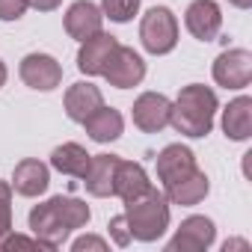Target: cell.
Instances as JSON below:
<instances>
[{"instance_id": "cell-1", "label": "cell", "mask_w": 252, "mask_h": 252, "mask_svg": "<svg viewBox=\"0 0 252 252\" xmlns=\"http://www.w3.org/2000/svg\"><path fill=\"white\" fill-rule=\"evenodd\" d=\"M89 205L71 196H54L42 205H36L27 217L30 231L48 246V249H60L65 243V237L74 228H83L89 222Z\"/></svg>"}, {"instance_id": "cell-2", "label": "cell", "mask_w": 252, "mask_h": 252, "mask_svg": "<svg viewBox=\"0 0 252 252\" xmlns=\"http://www.w3.org/2000/svg\"><path fill=\"white\" fill-rule=\"evenodd\" d=\"M217 92L211 86H202V83H190L178 92L175 104H172V113H169V125L190 137V140H202L211 134L214 128V116H217Z\"/></svg>"}, {"instance_id": "cell-3", "label": "cell", "mask_w": 252, "mask_h": 252, "mask_svg": "<svg viewBox=\"0 0 252 252\" xmlns=\"http://www.w3.org/2000/svg\"><path fill=\"white\" fill-rule=\"evenodd\" d=\"M125 222H128L131 240L155 243L158 237H163V231L169 228V202L163 190L152 184L143 196L125 202Z\"/></svg>"}, {"instance_id": "cell-4", "label": "cell", "mask_w": 252, "mask_h": 252, "mask_svg": "<svg viewBox=\"0 0 252 252\" xmlns=\"http://www.w3.org/2000/svg\"><path fill=\"white\" fill-rule=\"evenodd\" d=\"M140 42L155 57H163V54L175 51V45H178V18L172 15L169 6H155L143 15Z\"/></svg>"}, {"instance_id": "cell-5", "label": "cell", "mask_w": 252, "mask_h": 252, "mask_svg": "<svg viewBox=\"0 0 252 252\" xmlns=\"http://www.w3.org/2000/svg\"><path fill=\"white\" fill-rule=\"evenodd\" d=\"M104 77H107V83H110V86H116V89H131V86H140V83H143V77H146V63H143V57H140L134 48L119 45V48L113 51V57H110L107 68H104Z\"/></svg>"}, {"instance_id": "cell-6", "label": "cell", "mask_w": 252, "mask_h": 252, "mask_svg": "<svg viewBox=\"0 0 252 252\" xmlns=\"http://www.w3.org/2000/svg\"><path fill=\"white\" fill-rule=\"evenodd\" d=\"M214 80L225 89H246L252 80V54L246 48L222 51L214 60Z\"/></svg>"}, {"instance_id": "cell-7", "label": "cell", "mask_w": 252, "mask_h": 252, "mask_svg": "<svg viewBox=\"0 0 252 252\" xmlns=\"http://www.w3.org/2000/svg\"><path fill=\"white\" fill-rule=\"evenodd\" d=\"M169 113H172V101L160 92H143L131 107L134 125L143 134H160L169 125Z\"/></svg>"}, {"instance_id": "cell-8", "label": "cell", "mask_w": 252, "mask_h": 252, "mask_svg": "<svg viewBox=\"0 0 252 252\" xmlns=\"http://www.w3.org/2000/svg\"><path fill=\"white\" fill-rule=\"evenodd\" d=\"M21 80L36 92H51L63 83V65L51 54H27L18 68Z\"/></svg>"}, {"instance_id": "cell-9", "label": "cell", "mask_w": 252, "mask_h": 252, "mask_svg": "<svg viewBox=\"0 0 252 252\" xmlns=\"http://www.w3.org/2000/svg\"><path fill=\"white\" fill-rule=\"evenodd\" d=\"M214 237H217L214 220H208V217H187L178 225L175 237L166 243V249L169 252H205L214 243Z\"/></svg>"}, {"instance_id": "cell-10", "label": "cell", "mask_w": 252, "mask_h": 252, "mask_svg": "<svg viewBox=\"0 0 252 252\" xmlns=\"http://www.w3.org/2000/svg\"><path fill=\"white\" fill-rule=\"evenodd\" d=\"M116 48H119V39L110 36V33H104V30L95 33V36H89V39H83L80 51H77V68L83 74H89V77L104 74V68H107V63H110V57H113Z\"/></svg>"}, {"instance_id": "cell-11", "label": "cell", "mask_w": 252, "mask_h": 252, "mask_svg": "<svg viewBox=\"0 0 252 252\" xmlns=\"http://www.w3.org/2000/svg\"><path fill=\"white\" fill-rule=\"evenodd\" d=\"M184 24L193 39L199 42H214L220 27H222V12L214 0H193L184 12Z\"/></svg>"}, {"instance_id": "cell-12", "label": "cell", "mask_w": 252, "mask_h": 252, "mask_svg": "<svg viewBox=\"0 0 252 252\" xmlns=\"http://www.w3.org/2000/svg\"><path fill=\"white\" fill-rule=\"evenodd\" d=\"M193 169H199L196 166V155L187 146H181V143H172V146H166L158 155V178H160L163 187L172 184V181H181Z\"/></svg>"}, {"instance_id": "cell-13", "label": "cell", "mask_w": 252, "mask_h": 252, "mask_svg": "<svg viewBox=\"0 0 252 252\" xmlns=\"http://www.w3.org/2000/svg\"><path fill=\"white\" fill-rule=\"evenodd\" d=\"M48 184H51V169H48V163H42L36 158L21 160L12 172V190L18 196H27V199L42 196L48 190Z\"/></svg>"}, {"instance_id": "cell-14", "label": "cell", "mask_w": 252, "mask_h": 252, "mask_svg": "<svg viewBox=\"0 0 252 252\" xmlns=\"http://www.w3.org/2000/svg\"><path fill=\"white\" fill-rule=\"evenodd\" d=\"M101 24H104V15H101V6L89 3V0H77V3L68 6L65 12V33L77 42L101 33Z\"/></svg>"}, {"instance_id": "cell-15", "label": "cell", "mask_w": 252, "mask_h": 252, "mask_svg": "<svg viewBox=\"0 0 252 252\" xmlns=\"http://www.w3.org/2000/svg\"><path fill=\"white\" fill-rule=\"evenodd\" d=\"M101 104H104V95H101V89H98L95 83H89V80L71 83V86L65 89V113H68L71 122H80V125H83Z\"/></svg>"}, {"instance_id": "cell-16", "label": "cell", "mask_w": 252, "mask_h": 252, "mask_svg": "<svg viewBox=\"0 0 252 252\" xmlns=\"http://www.w3.org/2000/svg\"><path fill=\"white\" fill-rule=\"evenodd\" d=\"M208 190H211L208 175H205L202 169H193V172H190V175H184L181 181L166 184V187H163V196H166V202H169V205L193 208V205H199V202L208 196Z\"/></svg>"}, {"instance_id": "cell-17", "label": "cell", "mask_w": 252, "mask_h": 252, "mask_svg": "<svg viewBox=\"0 0 252 252\" xmlns=\"http://www.w3.org/2000/svg\"><path fill=\"white\" fill-rule=\"evenodd\" d=\"M149 187H152V181H149V172L143 169V163L119 160L116 178H113V196H119L122 202H131V199L143 196Z\"/></svg>"}, {"instance_id": "cell-18", "label": "cell", "mask_w": 252, "mask_h": 252, "mask_svg": "<svg viewBox=\"0 0 252 252\" xmlns=\"http://www.w3.org/2000/svg\"><path fill=\"white\" fill-rule=\"evenodd\" d=\"M119 155H92L89 160V169L83 175V184H86V193L89 196H113V178H116V166H119Z\"/></svg>"}, {"instance_id": "cell-19", "label": "cell", "mask_w": 252, "mask_h": 252, "mask_svg": "<svg viewBox=\"0 0 252 252\" xmlns=\"http://www.w3.org/2000/svg\"><path fill=\"white\" fill-rule=\"evenodd\" d=\"M222 131L228 140L234 143H243L252 137V98L249 95H240L234 98L225 110H222Z\"/></svg>"}, {"instance_id": "cell-20", "label": "cell", "mask_w": 252, "mask_h": 252, "mask_svg": "<svg viewBox=\"0 0 252 252\" xmlns=\"http://www.w3.org/2000/svg\"><path fill=\"white\" fill-rule=\"evenodd\" d=\"M83 128H86V134H89L95 143H113V140H119L122 131H125V119H122L119 110L101 104V107L83 122Z\"/></svg>"}, {"instance_id": "cell-21", "label": "cell", "mask_w": 252, "mask_h": 252, "mask_svg": "<svg viewBox=\"0 0 252 252\" xmlns=\"http://www.w3.org/2000/svg\"><path fill=\"white\" fill-rule=\"evenodd\" d=\"M89 160H92V155L77 143H63L51 152V166L63 175H71V178H83L89 169Z\"/></svg>"}, {"instance_id": "cell-22", "label": "cell", "mask_w": 252, "mask_h": 252, "mask_svg": "<svg viewBox=\"0 0 252 252\" xmlns=\"http://www.w3.org/2000/svg\"><path fill=\"white\" fill-rule=\"evenodd\" d=\"M137 12H140V0H101V15L116 24L131 21Z\"/></svg>"}, {"instance_id": "cell-23", "label": "cell", "mask_w": 252, "mask_h": 252, "mask_svg": "<svg viewBox=\"0 0 252 252\" xmlns=\"http://www.w3.org/2000/svg\"><path fill=\"white\" fill-rule=\"evenodd\" d=\"M12 231V184L0 181V240Z\"/></svg>"}, {"instance_id": "cell-24", "label": "cell", "mask_w": 252, "mask_h": 252, "mask_svg": "<svg viewBox=\"0 0 252 252\" xmlns=\"http://www.w3.org/2000/svg\"><path fill=\"white\" fill-rule=\"evenodd\" d=\"M0 249H48L36 234L33 237H24V234H15V231H9L3 240H0Z\"/></svg>"}, {"instance_id": "cell-25", "label": "cell", "mask_w": 252, "mask_h": 252, "mask_svg": "<svg viewBox=\"0 0 252 252\" xmlns=\"http://www.w3.org/2000/svg\"><path fill=\"white\" fill-rule=\"evenodd\" d=\"M30 6V0H0V21H18Z\"/></svg>"}, {"instance_id": "cell-26", "label": "cell", "mask_w": 252, "mask_h": 252, "mask_svg": "<svg viewBox=\"0 0 252 252\" xmlns=\"http://www.w3.org/2000/svg\"><path fill=\"white\" fill-rule=\"evenodd\" d=\"M107 228H110V237H113L116 246H128V243H131V231H128V222H125V214L113 217Z\"/></svg>"}, {"instance_id": "cell-27", "label": "cell", "mask_w": 252, "mask_h": 252, "mask_svg": "<svg viewBox=\"0 0 252 252\" xmlns=\"http://www.w3.org/2000/svg\"><path fill=\"white\" fill-rule=\"evenodd\" d=\"M71 249H74V252H83V249H98V252H104V249H107V240H101V237H95V234H86V237H77V240L71 243Z\"/></svg>"}, {"instance_id": "cell-28", "label": "cell", "mask_w": 252, "mask_h": 252, "mask_svg": "<svg viewBox=\"0 0 252 252\" xmlns=\"http://www.w3.org/2000/svg\"><path fill=\"white\" fill-rule=\"evenodd\" d=\"M60 3L63 0H30V6L39 12H54V9H60Z\"/></svg>"}, {"instance_id": "cell-29", "label": "cell", "mask_w": 252, "mask_h": 252, "mask_svg": "<svg viewBox=\"0 0 252 252\" xmlns=\"http://www.w3.org/2000/svg\"><path fill=\"white\" fill-rule=\"evenodd\" d=\"M222 249H225V252H228V249H246V240H225Z\"/></svg>"}, {"instance_id": "cell-30", "label": "cell", "mask_w": 252, "mask_h": 252, "mask_svg": "<svg viewBox=\"0 0 252 252\" xmlns=\"http://www.w3.org/2000/svg\"><path fill=\"white\" fill-rule=\"evenodd\" d=\"M6 77H9V68H6V63H3V60H0V89L6 86Z\"/></svg>"}, {"instance_id": "cell-31", "label": "cell", "mask_w": 252, "mask_h": 252, "mask_svg": "<svg viewBox=\"0 0 252 252\" xmlns=\"http://www.w3.org/2000/svg\"><path fill=\"white\" fill-rule=\"evenodd\" d=\"M231 6H237V9H249L252 6V0H228Z\"/></svg>"}]
</instances>
